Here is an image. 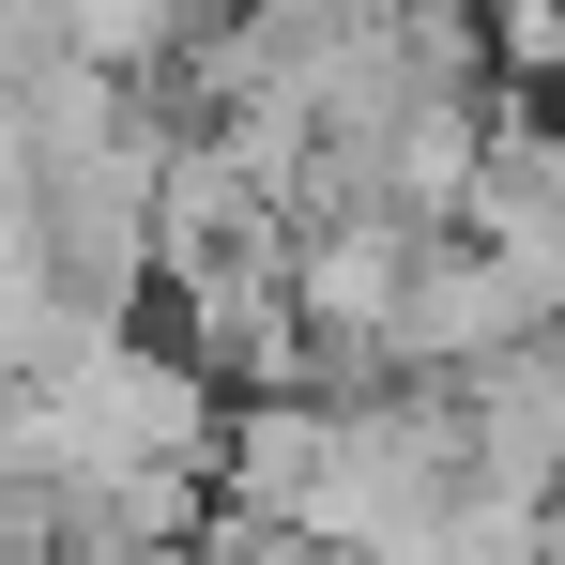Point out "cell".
<instances>
[{"label":"cell","mask_w":565,"mask_h":565,"mask_svg":"<svg viewBox=\"0 0 565 565\" xmlns=\"http://www.w3.org/2000/svg\"><path fill=\"white\" fill-rule=\"evenodd\" d=\"M535 337H551L535 260H504V245L444 230L428 276H413V306H397V382H489L504 352H535Z\"/></svg>","instance_id":"6da1fadb"},{"label":"cell","mask_w":565,"mask_h":565,"mask_svg":"<svg viewBox=\"0 0 565 565\" xmlns=\"http://www.w3.org/2000/svg\"><path fill=\"white\" fill-rule=\"evenodd\" d=\"M489 77L565 93V0H489Z\"/></svg>","instance_id":"7a4b0ae2"}]
</instances>
